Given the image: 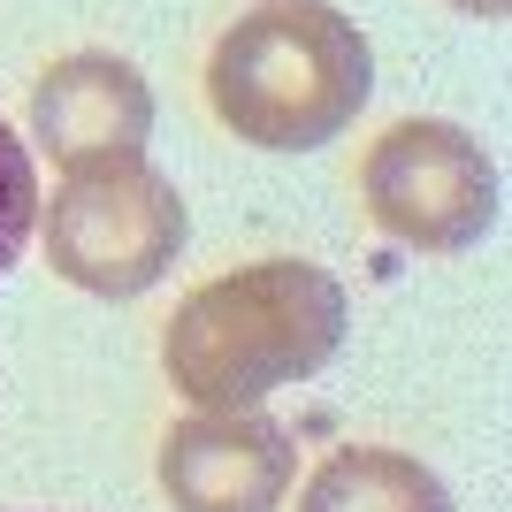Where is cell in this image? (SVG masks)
Here are the masks:
<instances>
[{"label":"cell","instance_id":"cell-6","mask_svg":"<svg viewBox=\"0 0 512 512\" xmlns=\"http://www.w3.org/2000/svg\"><path fill=\"white\" fill-rule=\"evenodd\" d=\"M153 138V85L123 54H62L39 69L31 85V146L62 176L77 169H115V161H146Z\"/></svg>","mask_w":512,"mask_h":512},{"label":"cell","instance_id":"cell-3","mask_svg":"<svg viewBox=\"0 0 512 512\" xmlns=\"http://www.w3.org/2000/svg\"><path fill=\"white\" fill-rule=\"evenodd\" d=\"M46 237V268L69 283V291H92V299H138L176 268L184 237H192V214L161 169L146 161H115V169H77L62 176V192L39 199Z\"/></svg>","mask_w":512,"mask_h":512},{"label":"cell","instance_id":"cell-1","mask_svg":"<svg viewBox=\"0 0 512 512\" xmlns=\"http://www.w3.org/2000/svg\"><path fill=\"white\" fill-rule=\"evenodd\" d=\"M352 306L321 260H245L184 291L161 329V367L199 413H245L268 390L306 383L344 352Z\"/></svg>","mask_w":512,"mask_h":512},{"label":"cell","instance_id":"cell-2","mask_svg":"<svg viewBox=\"0 0 512 512\" xmlns=\"http://www.w3.org/2000/svg\"><path fill=\"white\" fill-rule=\"evenodd\" d=\"M375 92V46L329 0H260L207 54L214 123L260 153L329 146Z\"/></svg>","mask_w":512,"mask_h":512},{"label":"cell","instance_id":"cell-7","mask_svg":"<svg viewBox=\"0 0 512 512\" xmlns=\"http://www.w3.org/2000/svg\"><path fill=\"white\" fill-rule=\"evenodd\" d=\"M299 512H451L444 474L390 444H344L329 451L299 490Z\"/></svg>","mask_w":512,"mask_h":512},{"label":"cell","instance_id":"cell-9","mask_svg":"<svg viewBox=\"0 0 512 512\" xmlns=\"http://www.w3.org/2000/svg\"><path fill=\"white\" fill-rule=\"evenodd\" d=\"M451 8H467V16H482V23H505L512 16V0H451Z\"/></svg>","mask_w":512,"mask_h":512},{"label":"cell","instance_id":"cell-4","mask_svg":"<svg viewBox=\"0 0 512 512\" xmlns=\"http://www.w3.org/2000/svg\"><path fill=\"white\" fill-rule=\"evenodd\" d=\"M360 207L413 253H467L497 230V161L474 130L444 115H406L367 146Z\"/></svg>","mask_w":512,"mask_h":512},{"label":"cell","instance_id":"cell-5","mask_svg":"<svg viewBox=\"0 0 512 512\" xmlns=\"http://www.w3.org/2000/svg\"><path fill=\"white\" fill-rule=\"evenodd\" d=\"M153 474H161V505L169 512H276L291 474H299V444L260 406L184 413L161 436Z\"/></svg>","mask_w":512,"mask_h":512},{"label":"cell","instance_id":"cell-8","mask_svg":"<svg viewBox=\"0 0 512 512\" xmlns=\"http://www.w3.org/2000/svg\"><path fill=\"white\" fill-rule=\"evenodd\" d=\"M31 222H39V169H31L23 138L0 123V276L23 260V245H31Z\"/></svg>","mask_w":512,"mask_h":512}]
</instances>
